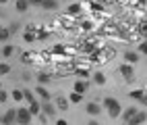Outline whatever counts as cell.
<instances>
[{
  "instance_id": "1",
  "label": "cell",
  "mask_w": 147,
  "mask_h": 125,
  "mask_svg": "<svg viewBox=\"0 0 147 125\" xmlns=\"http://www.w3.org/2000/svg\"><path fill=\"white\" fill-rule=\"evenodd\" d=\"M104 107L108 109V115H110L112 119H116V117H120V115H122L120 102L116 98H112V96H106V98H104Z\"/></svg>"
},
{
  "instance_id": "2",
  "label": "cell",
  "mask_w": 147,
  "mask_h": 125,
  "mask_svg": "<svg viewBox=\"0 0 147 125\" xmlns=\"http://www.w3.org/2000/svg\"><path fill=\"white\" fill-rule=\"evenodd\" d=\"M31 115H29L27 109H17V123L19 125H31Z\"/></svg>"
},
{
  "instance_id": "3",
  "label": "cell",
  "mask_w": 147,
  "mask_h": 125,
  "mask_svg": "<svg viewBox=\"0 0 147 125\" xmlns=\"http://www.w3.org/2000/svg\"><path fill=\"white\" fill-rule=\"evenodd\" d=\"M118 71H120V75H122V77H124L126 81H133V79H135V69H133V65H129V63H122Z\"/></svg>"
},
{
  "instance_id": "4",
  "label": "cell",
  "mask_w": 147,
  "mask_h": 125,
  "mask_svg": "<svg viewBox=\"0 0 147 125\" xmlns=\"http://www.w3.org/2000/svg\"><path fill=\"white\" fill-rule=\"evenodd\" d=\"M0 121H2V125H15L17 123V109H8Z\"/></svg>"
},
{
  "instance_id": "5",
  "label": "cell",
  "mask_w": 147,
  "mask_h": 125,
  "mask_svg": "<svg viewBox=\"0 0 147 125\" xmlns=\"http://www.w3.org/2000/svg\"><path fill=\"white\" fill-rule=\"evenodd\" d=\"M129 96L133 100H137V102H141V104L147 107V92L145 90H133V92H129Z\"/></svg>"
},
{
  "instance_id": "6",
  "label": "cell",
  "mask_w": 147,
  "mask_h": 125,
  "mask_svg": "<svg viewBox=\"0 0 147 125\" xmlns=\"http://www.w3.org/2000/svg\"><path fill=\"white\" fill-rule=\"evenodd\" d=\"M145 121H147V113H145V111H137V115H135V117L126 123V125H143Z\"/></svg>"
},
{
  "instance_id": "7",
  "label": "cell",
  "mask_w": 147,
  "mask_h": 125,
  "mask_svg": "<svg viewBox=\"0 0 147 125\" xmlns=\"http://www.w3.org/2000/svg\"><path fill=\"white\" fill-rule=\"evenodd\" d=\"M139 61H141V54L139 52H133V50H126L124 52V63L135 65V63H139Z\"/></svg>"
},
{
  "instance_id": "8",
  "label": "cell",
  "mask_w": 147,
  "mask_h": 125,
  "mask_svg": "<svg viewBox=\"0 0 147 125\" xmlns=\"http://www.w3.org/2000/svg\"><path fill=\"white\" fill-rule=\"evenodd\" d=\"M85 111H87V115H89V117H95V115H100V113H102V107H100L97 102H87Z\"/></svg>"
},
{
  "instance_id": "9",
  "label": "cell",
  "mask_w": 147,
  "mask_h": 125,
  "mask_svg": "<svg viewBox=\"0 0 147 125\" xmlns=\"http://www.w3.org/2000/svg\"><path fill=\"white\" fill-rule=\"evenodd\" d=\"M35 94L40 96V102H50V98H52L50 92H48L44 85H37V88H35Z\"/></svg>"
},
{
  "instance_id": "10",
  "label": "cell",
  "mask_w": 147,
  "mask_h": 125,
  "mask_svg": "<svg viewBox=\"0 0 147 125\" xmlns=\"http://www.w3.org/2000/svg\"><path fill=\"white\" fill-rule=\"evenodd\" d=\"M56 107H54V104L52 102H42V113L46 115V117H54V115H56Z\"/></svg>"
},
{
  "instance_id": "11",
  "label": "cell",
  "mask_w": 147,
  "mask_h": 125,
  "mask_svg": "<svg viewBox=\"0 0 147 125\" xmlns=\"http://www.w3.org/2000/svg\"><path fill=\"white\" fill-rule=\"evenodd\" d=\"M27 111H29V115H31V117H37V115L42 113V102L35 100L33 104H29V107H27Z\"/></svg>"
},
{
  "instance_id": "12",
  "label": "cell",
  "mask_w": 147,
  "mask_h": 125,
  "mask_svg": "<svg viewBox=\"0 0 147 125\" xmlns=\"http://www.w3.org/2000/svg\"><path fill=\"white\" fill-rule=\"evenodd\" d=\"M68 104H71V102H68V98H64V96H58L54 107H56L58 111H68Z\"/></svg>"
},
{
  "instance_id": "13",
  "label": "cell",
  "mask_w": 147,
  "mask_h": 125,
  "mask_svg": "<svg viewBox=\"0 0 147 125\" xmlns=\"http://www.w3.org/2000/svg\"><path fill=\"white\" fill-rule=\"evenodd\" d=\"M137 111H139L137 107H129V109H126V111L122 113V121H124V123H129V121L135 117V115H137Z\"/></svg>"
},
{
  "instance_id": "14",
  "label": "cell",
  "mask_w": 147,
  "mask_h": 125,
  "mask_svg": "<svg viewBox=\"0 0 147 125\" xmlns=\"http://www.w3.org/2000/svg\"><path fill=\"white\" fill-rule=\"evenodd\" d=\"M81 8H83V4H79V2L68 4V8H66V15H68V17H75V15H79V13H81Z\"/></svg>"
},
{
  "instance_id": "15",
  "label": "cell",
  "mask_w": 147,
  "mask_h": 125,
  "mask_svg": "<svg viewBox=\"0 0 147 125\" xmlns=\"http://www.w3.org/2000/svg\"><path fill=\"white\" fill-rule=\"evenodd\" d=\"M29 6H31V4H29V0H15V8L19 13H25Z\"/></svg>"
},
{
  "instance_id": "16",
  "label": "cell",
  "mask_w": 147,
  "mask_h": 125,
  "mask_svg": "<svg viewBox=\"0 0 147 125\" xmlns=\"http://www.w3.org/2000/svg\"><path fill=\"white\" fill-rule=\"evenodd\" d=\"M40 6L44 11H54V8H58V0H44Z\"/></svg>"
},
{
  "instance_id": "17",
  "label": "cell",
  "mask_w": 147,
  "mask_h": 125,
  "mask_svg": "<svg viewBox=\"0 0 147 125\" xmlns=\"http://www.w3.org/2000/svg\"><path fill=\"white\" fill-rule=\"evenodd\" d=\"M87 88H89V83H87V81H75V88H73V92H77V94H83Z\"/></svg>"
},
{
  "instance_id": "18",
  "label": "cell",
  "mask_w": 147,
  "mask_h": 125,
  "mask_svg": "<svg viewBox=\"0 0 147 125\" xmlns=\"http://www.w3.org/2000/svg\"><path fill=\"white\" fill-rule=\"evenodd\" d=\"M93 83H95V85H104V83H106V75H104L102 71H95V73H93Z\"/></svg>"
},
{
  "instance_id": "19",
  "label": "cell",
  "mask_w": 147,
  "mask_h": 125,
  "mask_svg": "<svg viewBox=\"0 0 147 125\" xmlns=\"http://www.w3.org/2000/svg\"><path fill=\"white\" fill-rule=\"evenodd\" d=\"M50 79H52V75H50V73H42V71L37 73V83H40V85H46Z\"/></svg>"
},
{
  "instance_id": "20",
  "label": "cell",
  "mask_w": 147,
  "mask_h": 125,
  "mask_svg": "<svg viewBox=\"0 0 147 125\" xmlns=\"http://www.w3.org/2000/svg\"><path fill=\"white\" fill-rule=\"evenodd\" d=\"M68 102H73V104H79V102H83V94L71 92V94H68Z\"/></svg>"
},
{
  "instance_id": "21",
  "label": "cell",
  "mask_w": 147,
  "mask_h": 125,
  "mask_svg": "<svg viewBox=\"0 0 147 125\" xmlns=\"http://www.w3.org/2000/svg\"><path fill=\"white\" fill-rule=\"evenodd\" d=\"M13 54H15V46H11V44H6V46L2 48V56H4V59H11Z\"/></svg>"
},
{
  "instance_id": "22",
  "label": "cell",
  "mask_w": 147,
  "mask_h": 125,
  "mask_svg": "<svg viewBox=\"0 0 147 125\" xmlns=\"http://www.w3.org/2000/svg\"><path fill=\"white\" fill-rule=\"evenodd\" d=\"M89 8H91V11H95V13H102V11H104V4H102V2H95V0H89Z\"/></svg>"
},
{
  "instance_id": "23",
  "label": "cell",
  "mask_w": 147,
  "mask_h": 125,
  "mask_svg": "<svg viewBox=\"0 0 147 125\" xmlns=\"http://www.w3.org/2000/svg\"><path fill=\"white\" fill-rule=\"evenodd\" d=\"M11 98L15 102H23V90H13L11 92Z\"/></svg>"
},
{
  "instance_id": "24",
  "label": "cell",
  "mask_w": 147,
  "mask_h": 125,
  "mask_svg": "<svg viewBox=\"0 0 147 125\" xmlns=\"http://www.w3.org/2000/svg\"><path fill=\"white\" fill-rule=\"evenodd\" d=\"M23 100H25L27 104H33V102H35V96H33V92L25 90V92H23Z\"/></svg>"
},
{
  "instance_id": "25",
  "label": "cell",
  "mask_w": 147,
  "mask_h": 125,
  "mask_svg": "<svg viewBox=\"0 0 147 125\" xmlns=\"http://www.w3.org/2000/svg\"><path fill=\"white\" fill-rule=\"evenodd\" d=\"M8 38H11V31H8V27H0V42H6Z\"/></svg>"
},
{
  "instance_id": "26",
  "label": "cell",
  "mask_w": 147,
  "mask_h": 125,
  "mask_svg": "<svg viewBox=\"0 0 147 125\" xmlns=\"http://www.w3.org/2000/svg\"><path fill=\"white\" fill-rule=\"evenodd\" d=\"M48 38H50V31H46V29H37L35 40H48Z\"/></svg>"
},
{
  "instance_id": "27",
  "label": "cell",
  "mask_w": 147,
  "mask_h": 125,
  "mask_svg": "<svg viewBox=\"0 0 147 125\" xmlns=\"http://www.w3.org/2000/svg\"><path fill=\"white\" fill-rule=\"evenodd\" d=\"M11 73V65L8 63H0V75H8Z\"/></svg>"
},
{
  "instance_id": "28",
  "label": "cell",
  "mask_w": 147,
  "mask_h": 125,
  "mask_svg": "<svg viewBox=\"0 0 147 125\" xmlns=\"http://www.w3.org/2000/svg\"><path fill=\"white\" fill-rule=\"evenodd\" d=\"M31 56H33L31 52H23V54H21V63H23V65H29V63H31Z\"/></svg>"
},
{
  "instance_id": "29",
  "label": "cell",
  "mask_w": 147,
  "mask_h": 125,
  "mask_svg": "<svg viewBox=\"0 0 147 125\" xmlns=\"http://www.w3.org/2000/svg\"><path fill=\"white\" fill-rule=\"evenodd\" d=\"M52 52H54V54H64V52H66V48H64L62 44H56V46L52 48Z\"/></svg>"
},
{
  "instance_id": "30",
  "label": "cell",
  "mask_w": 147,
  "mask_h": 125,
  "mask_svg": "<svg viewBox=\"0 0 147 125\" xmlns=\"http://www.w3.org/2000/svg\"><path fill=\"white\" fill-rule=\"evenodd\" d=\"M75 75H79V77H89V69H75Z\"/></svg>"
},
{
  "instance_id": "31",
  "label": "cell",
  "mask_w": 147,
  "mask_h": 125,
  "mask_svg": "<svg viewBox=\"0 0 147 125\" xmlns=\"http://www.w3.org/2000/svg\"><path fill=\"white\" fill-rule=\"evenodd\" d=\"M23 38H25V42H35V31H25Z\"/></svg>"
},
{
  "instance_id": "32",
  "label": "cell",
  "mask_w": 147,
  "mask_h": 125,
  "mask_svg": "<svg viewBox=\"0 0 147 125\" xmlns=\"http://www.w3.org/2000/svg\"><path fill=\"white\" fill-rule=\"evenodd\" d=\"M139 54H145L147 56V42H141L139 44Z\"/></svg>"
},
{
  "instance_id": "33",
  "label": "cell",
  "mask_w": 147,
  "mask_h": 125,
  "mask_svg": "<svg viewBox=\"0 0 147 125\" xmlns=\"http://www.w3.org/2000/svg\"><path fill=\"white\" fill-rule=\"evenodd\" d=\"M8 100V94L4 92V90H0V104H2V102H6Z\"/></svg>"
},
{
  "instance_id": "34",
  "label": "cell",
  "mask_w": 147,
  "mask_h": 125,
  "mask_svg": "<svg viewBox=\"0 0 147 125\" xmlns=\"http://www.w3.org/2000/svg\"><path fill=\"white\" fill-rule=\"evenodd\" d=\"M81 27L85 31H89V29H93V23H89V21H85V23H81Z\"/></svg>"
},
{
  "instance_id": "35",
  "label": "cell",
  "mask_w": 147,
  "mask_h": 125,
  "mask_svg": "<svg viewBox=\"0 0 147 125\" xmlns=\"http://www.w3.org/2000/svg\"><path fill=\"white\" fill-rule=\"evenodd\" d=\"M19 27H21V25H19V23H13L11 27H8V31H11V36H13L15 31H19Z\"/></svg>"
},
{
  "instance_id": "36",
  "label": "cell",
  "mask_w": 147,
  "mask_h": 125,
  "mask_svg": "<svg viewBox=\"0 0 147 125\" xmlns=\"http://www.w3.org/2000/svg\"><path fill=\"white\" fill-rule=\"evenodd\" d=\"M139 29H141L143 33H147V21H141V23H139Z\"/></svg>"
},
{
  "instance_id": "37",
  "label": "cell",
  "mask_w": 147,
  "mask_h": 125,
  "mask_svg": "<svg viewBox=\"0 0 147 125\" xmlns=\"http://www.w3.org/2000/svg\"><path fill=\"white\" fill-rule=\"evenodd\" d=\"M44 2V0H29V4H35V6H40Z\"/></svg>"
},
{
  "instance_id": "38",
  "label": "cell",
  "mask_w": 147,
  "mask_h": 125,
  "mask_svg": "<svg viewBox=\"0 0 147 125\" xmlns=\"http://www.w3.org/2000/svg\"><path fill=\"white\" fill-rule=\"evenodd\" d=\"M56 125H68V123H66L64 119H58V121H56Z\"/></svg>"
},
{
  "instance_id": "39",
  "label": "cell",
  "mask_w": 147,
  "mask_h": 125,
  "mask_svg": "<svg viewBox=\"0 0 147 125\" xmlns=\"http://www.w3.org/2000/svg\"><path fill=\"white\" fill-rule=\"evenodd\" d=\"M87 125H100V123H97V121H89V123H87Z\"/></svg>"
},
{
  "instance_id": "40",
  "label": "cell",
  "mask_w": 147,
  "mask_h": 125,
  "mask_svg": "<svg viewBox=\"0 0 147 125\" xmlns=\"http://www.w3.org/2000/svg\"><path fill=\"white\" fill-rule=\"evenodd\" d=\"M137 2H139V4H147V0H137Z\"/></svg>"
},
{
  "instance_id": "41",
  "label": "cell",
  "mask_w": 147,
  "mask_h": 125,
  "mask_svg": "<svg viewBox=\"0 0 147 125\" xmlns=\"http://www.w3.org/2000/svg\"><path fill=\"white\" fill-rule=\"evenodd\" d=\"M95 2H112V0H95Z\"/></svg>"
},
{
  "instance_id": "42",
  "label": "cell",
  "mask_w": 147,
  "mask_h": 125,
  "mask_svg": "<svg viewBox=\"0 0 147 125\" xmlns=\"http://www.w3.org/2000/svg\"><path fill=\"white\" fill-rule=\"evenodd\" d=\"M6 2H8V0H0V4H6Z\"/></svg>"
},
{
  "instance_id": "43",
  "label": "cell",
  "mask_w": 147,
  "mask_h": 125,
  "mask_svg": "<svg viewBox=\"0 0 147 125\" xmlns=\"http://www.w3.org/2000/svg\"><path fill=\"white\" fill-rule=\"evenodd\" d=\"M0 90H2V83H0Z\"/></svg>"
}]
</instances>
